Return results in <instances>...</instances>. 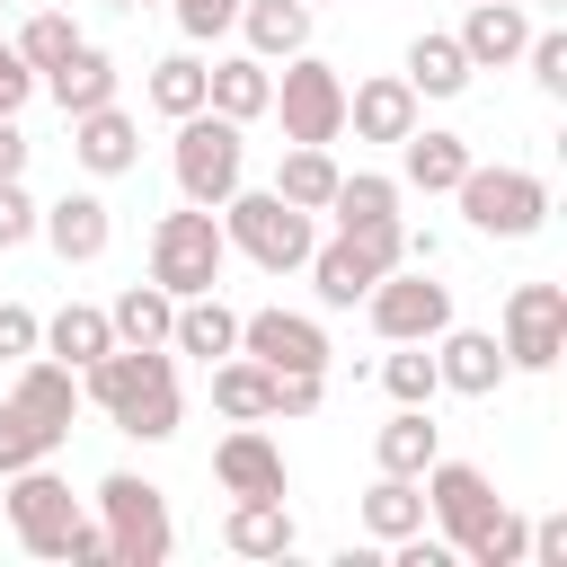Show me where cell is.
<instances>
[{
    "instance_id": "6da1fadb",
    "label": "cell",
    "mask_w": 567,
    "mask_h": 567,
    "mask_svg": "<svg viewBox=\"0 0 567 567\" xmlns=\"http://www.w3.org/2000/svg\"><path fill=\"white\" fill-rule=\"evenodd\" d=\"M248 124H230V115H213V106H195V115H177V142H168V168H177V195L186 204H204V213H221L239 186H248V142H239Z\"/></svg>"
},
{
    "instance_id": "7a4b0ae2",
    "label": "cell",
    "mask_w": 567,
    "mask_h": 567,
    "mask_svg": "<svg viewBox=\"0 0 567 567\" xmlns=\"http://www.w3.org/2000/svg\"><path fill=\"white\" fill-rule=\"evenodd\" d=\"M452 204H461V221H470L478 239H532V230L549 221V177L505 168V159H470L461 186H452Z\"/></svg>"
},
{
    "instance_id": "3957f363",
    "label": "cell",
    "mask_w": 567,
    "mask_h": 567,
    "mask_svg": "<svg viewBox=\"0 0 567 567\" xmlns=\"http://www.w3.org/2000/svg\"><path fill=\"white\" fill-rule=\"evenodd\" d=\"M221 239L248 257V266H266V275H301V257L319 248V213H301V204H284L275 186L266 195H230L221 204Z\"/></svg>"
},
{
    "instance_id": "277c9868",
    "label": "cell",
    "mask_w": 567,
    "mask_h": 567,
    "mask_svg": "<svg viewBox=\"0 0 567 567\" xmlns=\"http://www.w3.org/2000/svg\"><path fill=\"white\" fill-rule=\"evenodd\" d=\"M221 266H230L221 213L177 204V213H159V221H151V284H159L168 301H186V292H221Z\"/></svg>"
},
{
    "instance_id": "5b68a950",
    "label": "cell",
    "mask_w": 567,
    "mask_h": 567,
    "mask_svg": "<svg viewBox=\"0 0 567 567\" xmlns=\"http://www.w3.org/2000/svg\"><path fill=\"white\" fill-rule=\"evenodd\" d=\"M97 523H106V549H115V567H159V558L177 549L168 496H159L142 470H106V478H97Z\"/></svg>"
},
{
    "instance_id": "8992f818",
    "label": "cell",
    "mask_w": 567,
    "mask_h": 567,
    "mask_svg": "<svg viewBox=\"0 0 567 567\" xmlns=\"http://www.w3.org/2000/svg\"><path fill=\"white\" fill-rule=\"evenodd\" d=\"M381 346H434L452 328V284H434V266H390L372 292H363Z\"/></svg>"
},
{
    "instance_id": "52a82bcc",
    "label": "cell",
    "mask_w": 567,
    "mask_h": 567,
    "mask_svg": "<svg viewBox=\"0 0 567 567\" xmlns=\"http://www.w3.org/2000/svg\"><path fill=\"white\" fill-rule=\"evenodd\" d=\"M266 115H284V142H337L346 133V80L319 62V53H292Z\"/></svg>"
},
{
    "instance_id": "ba28073f",
    "label": "cell",
    "mask_w": 567,
    "mask_h": 567,
    "mask_svg": "<svg viewBox=\"0 0 567 567\" xmlns=\"http://www.w3.org/2000/svg\"><path fill=\"white\" fill-rule=\"evenodd\" d=\"M496 346H505L514 372H558V354H567V284H514Z\"/></svg>"
},
{
    "instance_id": "9c48e42d",
    "label": "cell",
    "mask_w": 567,
    "mask_h": 567,
    "mask_svg": "<svg viewBox=\"0 0 567 567\" xmlns=\"http://www.w3.org/2000/svg\"><path fill=\"white\" fill-rule=\"evenodd\" d=\"M71 523H80V496L53 478V461L9 470V532H18V549H27V558H62Z\"/></svg>"
},
{
    "instance_id": "30bf717a",
    "label": "cell",
    "mask_w": 567,
    "mask_h": 567,
    "mask_svg": "<svg viewBox=\"0 0 567 567\" xmlns=\"http://www.w3.org/2000/svg\"><path fill=\"white\" fill-rule=\"evenodd\" d=\"M416 487H425V514L443 523L452 558H461V540H470V532H478V523H487V514L505 505V496H496V478H487L478 461H443V452L425 461V478H416Z\"/></svg>"
},
{
    "instance_id": "8fae6325",
    "label": "cell",
    "mask_w": 567,
    "mask_h": 567,
    "mask_svg": "<svg viewBox=\"0 0 567 567\" xmlns=\"http://www.w3.org/2000/svg\"><path fill=\"white\" fill-rule=\"evenodd\" d=\"M239 354H257L266 372H328V328L310 310H248Z\"/></svg>"
},
{
    "instance_id": "7c38bea8",
    "label": "cell",
    "mask_w": 567,
    "mask_h": 567,
    "mask_svg": "<svg viewBox=\"0 0 567 567\" xmlns=\"http://www.w3.org/2000/svg\"><path fill=\"white\" fill-rule=\"evenodd\" d=\"M35 239H44L62 266H97V257L115 248V213H106V195L71 186L62 204H44V213H35Z\"/></svg>"
},
{
    "instance_id": "4fadbf2b",
    "label": "cell",
    "mask_w": 567,
    "mask_h": 567,
    "mask_svg": "<svg viewBox=\"0 0 567 567\" xmlns=\"http://www.w3.org/2000/svg\"><path fill=\"white\" fill-rule=\"evenodd\" d=\"M505 372H514V363H505L496 328H461V319H452V328L434 337V381H443V390H461V399H496Z\"/></svg>"
},
{
    "instance_id": "5bb4252c",
    "label": "cell",
    "mask_w": 567,
    "mask_h": 567,
    "mask_svg": "<svg viewBox=\"0 0 567 567\" xmlns=\"http://www.w3.org/2000/svg\"><path fill=\"white\" fill-rule=\"evenodd\" d=\"M213 478H221V496H284L292 487V470H284V452H275L266 425H230L213 443Z\"/></svg>"
},
{
    "instance_id": "9a60e30c",
    "label": "cell",
    "mask_w": 567,
    "mask_h": 567,
    "mask_svg": "<svg viewBox=\"0 0 567 567\" xmlns=\"http://www.w3.org/2000/svg\"><path fill=\"white\" fill-rule=\"evenodd\" d=\"M416 115H425V97H416L399 71H381V80H354V89H346V124H354V142H408V133H416Z\"/></svg>"
},
{
    "instance_id": "2e32d148",
    "label": "cell",
    "mask_w": 567,
    "mask_h": 567,
    "mask_svg": "<svg viewBox=\"0 0 567 567\" xmlns=\"http://www.w3.org/2000/svg\"><path fill=\"white\" fill-rule=\"evenodd\" d=\"M71 159H80L89 177H124V168H142V124L106 97V106L71 115Z\"/></svg>"
},
{
    "instance_id": "e0dca14e",
    "label": "cell",
    "mask_w": 567,
    "mask_h": 567,
    "mask_svg": "<svg viewBox=\"0 0 567 567\" xmlns=\"http://www.w3.org/2000/svg\"><path fill=\"white\" fill-rule=\"evenodd\" d=\"M292 540H301V523H292L284 496H230V514H221L230 558H292Z\"/></svg>"
},
{
    "instance_id": "ac0fdd59",
    "label": "cell",
    "mask_w": 567,
    "mask_h": 567,
    "mask_svg": "<svg viewBox=\"0 0 567 567\" xmlns=\"http://www.w3.org/2000/svg\"><path fill=\"white\" fill-rule=\"evenodd\" d=\"M452 35H461L470 71H505V62H523V44H532V18H523V0H470V18H461Z\"/></svg>"
},
{
    "instance_id": "d6986e66",
    "label": "cell",
    "mask_w": 567,
    "mask_h": 567,
    "mask_svg": "<svg viewBox=\"0 0 567 567\" xmlns=\"http://www.w3.org/2000/svg\"><path fill=\"white\" fill-rule=\"evenodd\" d=\"M266 97H275V62H257V53H221V62H204V106H213V115L257 124Z\"/></svg>"
},
{
    "instance_id": "ffe728a7",
    "label": "cell",
    "mask_w": 567,
    "mask_h": 567,
    "mask_svg": "<svg viewBox=\"0 0 567 567\" xmlns=\"http://www.w3.org/2000/svg\"><path fill=\"white\" fill-rule=\"evenodd\" d=\"M301 275H310L319 310H354V301H363V292L381 284V266H372V257H363V248H354L346 230H337V239H319V248L301 257Z\"/></svg>"
},
{
    "instance_id": "44dd1931",
    "label": "cell",
    "mask_w": 567,
    "mask_h": 567,
    "mask_svg": "<svg viewBox=\"0 0 567 567\" xmlns=\"http://www.w3.org/2000/svg\"><path fill=\"white\" fill-rule=\"evenodd\" d=\"M168 354H195V363L239 354V310H230L221 292H186L177 319H168Z\"/></svg>"
},
{
    "instance_id": "7402d4cb",
    "label": "cell",
    "mask_w": 567,
    "mask_h": 567,
    "mask_svg": "<svg viewBox=\"0 0 567 567\" xmlns=\"http://www.w3.org/2000/svg\"><path fill=\"white\" fill-rule=\"evenodd\" d=\"M9 408H27L35 425L71 434V416H80V372H71V363H53V354H27V363H18V381H9Z\"/></svg>"
},
{
    "instance_id": "603a6c76",
    "label": "cell",
    "mask_w": 567,
    "mask_h": 567,
    "mask_svg": "<svg viewBox=\"0 0 567 567\" xmlns=\"http://www.w3.org/2000/svg\"><path fill=\"white\" fill-rule=\"evenodd\" d=\"M310 0H239V35H248V53L257 62H292V53H310Z\"/></svg>"
},
{
    "instance_id": "cb8c5ba5",
    "label": "cell",
    "mask_w": 567,
    "mask_h": 567,
    "mask_svg": "<svg viewBox=\"0 0 567 567\" xmlns=\"http://www.w3.org/2000/svg\"><path fill=\"white\" fill-rule=\"evenodd\" d=\"M115 80H124V71H115V53L80 44V53H62V62H53V71L35 80V89H44V97H53L62 115H89V106H106V97H115Z\"/></svg>"
},
{
    "instance_id": "d4e9b609",
    "label": "cell",
    "mask_w": 567,
    "mask_h": 567,
    "mask_svg": "<svg viewBox=\"0 0 567 567\" xmlns=\"http://www.w3.org/2000/svg\"><path fill=\"white\" fill-rule=\"evenodd\" d=\"M470 159H478V151H470L461 133H425V124H416V133L399 142V186H416V195H452Z\"/></svg>"
},
{
    "instance_id": "484cf974",
    "label": "cell",
    "mask_w": 567,
    "mask_h": 567,
    "mask_svg": "<svg viewBox=\"0 0 567 567\" xmlns=\"http://www.w3.org/2000/svg\"><path fill=\"white\" fill-rule=\"evenodd\" d=\"M416 97H461L478 71H470V53H461V35H443V27H425L416 44H408V71H399Z\"/></svg>"
},
{
    "instance_id": "4316f807",
    "label": "cell",
    "mask_w": 567,
    "mask_h": 567,
    "mask_svg": "<svg viewBox=\"0 0 567 567\" xmlns=\"http://www.w3.org/2000/svg\"><path fill=\"white\" fill-rule=\"evenodd\" d=\"M399 177H381V168H337V195H328V221L337 230H372V221H399Z\"/></svg>"
},
{
    "instance_id": "83f0119b",
    "label": "cell",
    "mask_w": 567,
    "mask_h": 567,
    "mask_svg": "<svg viewBox=\"0 0 567 567\" xmlns=\"http://www.w3.org/2000/svg\"><path fill=\"white\" fill-rule=\"evenodd\" d=\"M213 408H221L230 425H266V416H275V372H266L257 354H221V363H213Z\"/></svg>"
},
{
    "instance_id": "f1b7e54d",
    "label": "cell",
    "mask_w": 567,
    "mask_h": 567,
    "mask_svg": "<svg viewBox=\"0 0 567 567\" xmlns=\"http://www.w3.org/2000/svg\"><path fill=\"white\" fill-rule=\"evenodd\" d=\"M443 452V425H434V408H399L381 434H372V461L390 470V478H425V461Z\"/></svg>"
},
{
    "instance_id": "f546056e",
    "label": "cell",
    "mask_w": 567,
    "mask_h": 567,
    "mask_svg": "<svg viewBox=\"0 0 567 567\" xmlns=\"http://www.w3.org/2000/svg\"><path fill=\"white\" fill-rule=\"evenodd\" d=\"M275 195L301 204V213H328V195H337V151H328V142H292V151L275 159Z\"/></svg>"
},
{
    "instance_id": "4dcf8cb0",
    "label": "cell",
    "mask_w": 567,
    "mask_h": 567,
    "mask_svg": "<svg viewBox=\"0 0 567 567\" xmlns=\"http://www.w3.org/2000/svg\"><path fill=\"white\" fill-rule=\"evenodd\" d=\"M106 346H115L106 310H89V301H62V310L44 319V346H35V354H53V363H71V372H80V363H97Z\"/></svg>"
},
{
    "instance_id": "1f68e13d",
    "label": "cell",
    "mask_w": 567,
    "mask_h": 567,
    "mask_svg": "<svg viewBox=\"0 0 567 567\" xmlns=\"http://www.w3.org/2000/svg\"><path fill=\"white\" fill-rule=\"evenodd\" d=\"M363 532H372L381 549H390V540H408V532H425V487L381 470V478L363 487Z\"/></svg>"
},
{
    "instance_id": "d6a6232c",
    "label": "cell",
    "mask_w": 567,
    "mask_h": 567,
    "mask_svg": "<svg viewBox=\"0 0 567 567\" xmlns=\"http://www.w3.org/2000/svg\"><path fill=\"white\" fill-rule=\"evenodd\" d=\"M168 319H177V301H168L159 284H124V292H115V310H106L115 346H168Z\"/></svg>"
},
{
    "instance_id": "836d02e7",
    "label": "cell",
    "mask_w": 567,
    "mask_h": 567,
    "mask_svg": "<svg viewBox=\"0 0 567 567\" xmlns=\"http://www.w3.org/2000/svg\"><path fill=\"white\" fill-rule=\"evenodd\" d=\"M142 97H151L168 124H177V115H195V106H204V62H195V53H159V62H151V80H142Z\"/></svg>"
},
{
    "instance_id": "e575fe53",
    "label": "cell",
    "mask_w": 567,
    "mask_h": 567,
    "mask_svg": "<svg viewBox=\"0 0 567 567\" xmlns=\"http://www.w3.org/2000/svg\"><path fill=\"white\" fill-rule=\"evenodd\" d=\"M9 44H18V53H27V71H35V80H44V71H53V62H62V53H80V44H89V35H80V27H71V9H35V18H27V27H18V35H9Z\"/></svg>"
},
{
    "instance_id": "d590c367",
    "label": "cell",
    "mask_w": 567,
    "mask_h": 567,
    "mask_svg": "<svg viewBox=\"0 0 567 567\" xmlns=\"http://www.w3.org/2000/svg\"><path fill=\"white\" fill-rule=\"evenodd\" d=\"M53 452H62V434L0 399V478H9V470H35V461H53Z\"/></svg>"
},
{
    "instance_id": "8d00e7d4",
    "label": "cell",
    "mask_w": 567,
    "mask_h": 567,
    "mask_svg": "<svg viewBox=\"0 0 567 567\" xmlns=\"http://www.w3.org/2000/svg\"><path fill=\"white\" fill-rule=\"evenodd\" d=\"M381 390L399 399V408H434V346H390V363H381Z\"/></svg>"
},
{
    "instance_id": "74e56055",
    "label": "cell",
    "mask_w": 567,
    "mask_h": 567,
    "mask_svg": "<svg viewBox=\"0 0 567 567\" xmlns=\"http://www.w3.org/2000/svg\"><path fill=\"white\" fill-rule=\"evenodd\" d=\"M523 62H532V89L540 97H567V27H532Z\"/></svg>"
},
{
    "instance_id": "f35d334b",
    "label": "cell",
    "mask_w": 567,
    "mask_h": 567,
    "mask_svg": "<svg viewBox=\"0 0 567 567\" xmlns=\"http://www.w3.org/2000/svg\"><path fill=\"white\" fill-rule=\"evenodd\" d=\"M35 213H44V204L27 195V177H0V257L35 239Z\"/></svg>"
},
{
    "instance_id": "ab89813d",
    "label": "cell",
    "mask_w": 567,
    "mask_h": 567,
    "mask_svg": "<svg viewBox=\"0 0 567 567\" xmlns=\"http://www.w3.org/2000/svg\"><path fill=\"white\" fill-rule=\"evenodd\" d=\"M168 9H177L186 44H213V35H230V27H239V0H168Z\"/></svg>"
},
{
    "instance_id": "60d3db41",
    "label": "cell",
    "mask_w": 567,
    "mask_h": 567,
    "mask_svg": "<svg viewBox=\"0 0 567 567\" xmlns=\"http://www.w3.org/2000/svg\"><path fill=\"white\" fill-rule=\"evenodd\" d=\"M35 346H44V319H35L27 301H0V354H9V363H27Z\"/></svg>"
},
{
    "instance_id": "b9f144b4",
    "label": "cell",
    "mask_w": 567,
    "mask_h": 567,
    "mask_svg": "<svg viewBox=\"0 0 567 567\" xmlns=\"http://www.w3.org/2000/svg\"><path fill=\"white\" fill-rule=\"evenodd\" d=\"M328 399V372H275V416H310Z\"/></svg>"
},
{
    "instance_id": "7bdbcfd3",
    "label": "cell",
    "mask_w": 567,
    "mask_h": 567,
    "mask_svg": "<svg viewBox=\"0 0 567 567\" xmlns=\"http://www.w3.org/2000/svg\"><path fill=\"white\" fill-rule=\"evenodd\" d=\"M27 97H35V71H27V53L0 35V115H18Z\"/></svg>"
},
{
    "instance_id": "ee69618b",
    "label": "cell",
    "mask_w": 567,
    "mask_h": 567,
    "mask_svg": "<svg viewBox=\"0 0 567 567\" xmlns=\"http://www.w3.org/2000/svg\"><path fill=\"white\" fill-rule=\"evenodd\" d=\"M62 558H71V567H115L106 523H89V514H80V523H71V540H62Z\"/></svg>"
},
{
    "instance_id": "f6af8a7d",
    "label": "cell",
    "mask_w": 567,
    "mask_h": 567,
    "mask_svg": "<svg viewBox=\"0 0 567 567\" xmlns=\"http://www.w3.org/2000/svg\"><path fill=\"white\" fill-rule=\"evenodd\" d=\"M523 567H567V514H540V523H532V549H523Z\"/></svg>"
},
{
    "instance_id": "bcb514c9",
    "label": "cell",
    "mask_w": 567,
    "mask_h": 567,
    "mask_svg": "<svg viewBox=\"0 0 567 567\" xmlns=\"http://www.w3.org/2000/svg\"><path fill=\"white\" fill-rule=\"evenodd\" d=\"M27 133H18V115H0V177H27Z\"/></svg>"
},
{
    "instance_id": "7dc6e473",
    "label": "cell",
    "mask_w": 567,
    "mask_h": 567,
    "mask_svg": "<svg viewBox=\"0 0 567 567\" xmlns=\"http://www.w3.org/2000/svg\"><path fill=\"white\" fill-rule=\"evenodd\" d=\"M124 9H159V0H124Z\"/></svg>"
},
{
    "instance_id": "c3c4849f",
    "label": "cell",
    "mask_w": 567,
    "mask_h": 567,
    "mask_svg": "<svg viewBox=\"0 0 567 567\" xmlns=\"http://www.w3.org/2000/svg\"><path fill=\"white\" fill-rule=\"evenodd\" d=\"M540 9H567V0H540Z\"/></svg>"
},
{
    "instance_id": "681fc988",
    "label": "cell",
    "mask_w": 567,
    "mask_h": 567,
    "mask_svg": "<svg viewBox=\"0 0 567 567\" xmlns=\"http://www.w3.org/2000/svg\"><path fill=\"white\" fill-rule=\"evenodd\" d=\"M0 18H9V0H0Z\"/></svg>"
},
{
    "instance_id": "f907efd6",
    "label": "cell",
    "mask_w": 567,
    "mask_h": 567,
    "mask_svg": "<svg viewBox=\"0 0 567 567\" xmlns=\"http://www.w3.org/2000/svg\"><path fill=\"white\" fill-rule=\"evenodd\" d=\"M310 9H328V0H310Z\"/></svg>"
}]
</instances>
